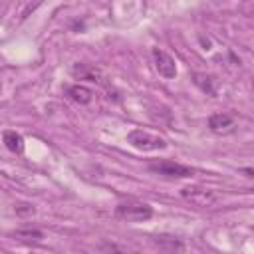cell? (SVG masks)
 <instances>
[{"mask_svg": "<svg viewBox=\"0 0 254 254\" xmlns=\"http://www.w3.org/2000/svg\"><path fill=\"white\" fill-rule=\"evenodd\" d=\"M181 196L185 200H189L190 204L198 206V208H206V206H212L216 202V194L214 190L206 189V187H200V185H187L181 189Z\"/></svg>", "mask_w": 254, "mask_h": 254, "instance_id": "cell-2", "label": "cell"}, {"mask_svg": "<svg viewBox=\"0 0 254 254\" xmlns=\"http://www.w3.org/2000/svg\"><path fill=\"white\" fill-rule=\"evenodd\" d=\"M236 121L228 113H214L208 117V129L214 133H230L234 129Z\"/></svg>", "mask_w": 254, "mask_h": 254, "instance_id": "cell-6", "label": "cell"}, {"mask_svg": "<svg viewBox=\"0 0 254 254\" xmlns=\"http://www.w3.org/2000/svg\"><path fill=\"white\" fill-rule=\"evenodd\" d=\"M127 143L139 151H163L167 149V141L161 135L149 133L145 129H133L127 133Z\"/></svg>", "mask_w": 254, "mask_h": 254, "instance_id": "cell-1", "label": "cell"}, {"mask_svg": "<svg viewBox=\"0 0 254 254\" xmlns=\"http://www.w3.org/2000/svg\"><path fill=\"white\" fill-rule=\"evenodd\" d=\"M153 62H155L159 75H163L165 79H173L177 75V64H175L173 56H169L165 50L153 48Z\"/></svg>", "mask_w": 254, "mask_h": 254, "instance_id": "cell-5", "label": "cell"}, {"mask_svg": "<svg viewBox=\"0 0 254 254\" xmlns=\"http://www.w3.org/2000/svg\"><path fill=\"white\" fill-rule=\"evenodd\" d=\"M18 236H28V238H36V240H40L42 238V232H38V230H18Z\"/></svg>", "mask_w": 254, "mask_h": 254, "instance_id": "cell-11", "label": "cell"}, {"mask_svg": "<svg viewBox=\"0 0 254 254\" xmlns=\"http://www.w3.org/2000/svg\"><path fill=\"white\" fill-rule=\"evenodd\" d=\"M71 75L77 79H87V81H101V69L95 65H87V64H75L71 67Z\"/></svg>", "mask_w": 254, "mask_h": 254, "instance_id": "cell-7", "label": "cell"}, {"mask_svg": "<svg viewBox=\"0 0 254 254\" xmlns=\"http://www.w3.org/2000/svg\"><path fill=\"white\" fill-rule=\"evenodd\" d=\"M149 171L161 177H171V179H187L192 177V169L185 167L181 163H173V161H159V163H151Z\"/></svg>", "mask_w": 254, "mask_h": 254, "instance_id": "cell-4", "label": "cell"}, {"mask_svg": "<svg viewBox=\"0 0 254 254\" xmlns=\"http://www.w3.org/2000/svg\"><path fill=\"white\" fill-rule=\"evenodd\" d=\"M115 214L127 222H143L153 216V208L145 202H121L117 204Z\"/></svg>", "mask_w": 254, "mask_h": 254, "instance_id": "cell-3", "label": "cell"}, {"mask_svg": "<svg viewBox=\"0 0 254 254\" xmlns=\"http://www.w3.org/2000/svg\"><path fill=\"white\" fill-rule=\"evenodd\" d=\"M194 77V83L202 89V91H206V93H214V79L210 77V75H204V73H194L192 75Z\"/></svg>", "mask_w": 254, "mask_h": 254, "instance_id": "cell-10", "label": "cell"}, {"mask_svg": "<svg viewBox=\"0 0 254 254\" xmlns=\"http://www.w3.org/2000/svg\"><path fill=\"white\" fill-rule=\"evenodd\" d=\"M2 141H4L6 149L12 151V153H18L20 155L24 151V137L20 133H16V131H4Z\"/></svg>", "mask_w": 254, "mask_h": 254, "instance_id": "cell-9", "label": "cell"}, {"mask_svg": "<svg viewBox=\"0 0 254 254\" xmlns=\"http://www.w3.org/2000/svg\"><path fill=\"white\" fill-rule=\"evenodd\" d=\"M67 95H69L75 103H79V105H87V103H91V99H93V91H91L89 87H85V85H79V83L67 87Z\"/></svg>", "mask_w": 254, "mask_h": 254, "instance_id": "cell-8", "label": "cell"}]
</instances>
